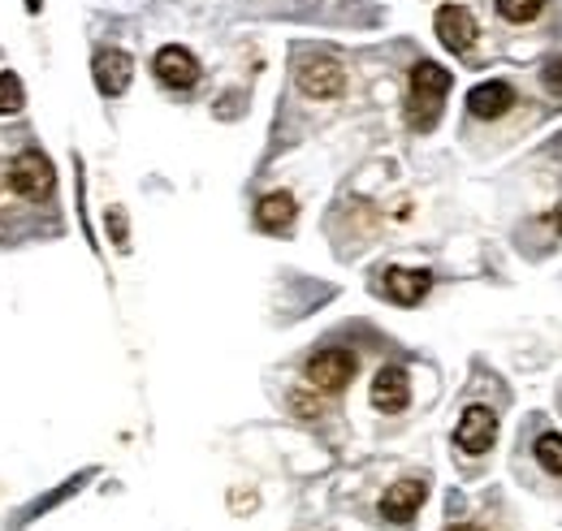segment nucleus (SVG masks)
Here are the masks:
<instances>
[{"mask_svg":"<svg viewBox=\"0 0 562 531\" xmlns=\"http://www.w3.org/2000/svg\"><path fill=\"white\" fill-rule=\"evenodd\" d=\"M432 26H437V39L450 48V53H472V44H476V18H472V9H463V4H441L437 9V18H432Z\"/></svg>","mask_w":562,"mask_h":531,"instance_id":"obj_4","label":"nucleus"},{"mask_svg":"<svg viewBox=\"0 0 562 531\" xmlns=\"http://www.w3.org/2000/svg\"><path fill=\"white\" fill-rule=\"evenodd\" d=\"M424 497H428V484H424V479H398V484H390L385 497H381V519H390V523H412V519L420 515Z\"/></svg>","mask_w":562,"mask_h":531,"instance_id":"obj_8","label":"nucleus"},{"mask_svg":"<svg viewBox=\"0 0 562 531\" xmlns=\"http://www.w3.org/2000/svg\"><path fill=\"white\" fill-rule=\"evenodd\" d=\"M156 78L165 82V87H173V91H187V87H195L200 82V61H195V53H187L182 44H165L160 53H156Z\"/></svg>","mask_w":562,"mask_h":531,"instance_id":"obj_6","label":"nucleus"},{"mask_svg":"<svg viewBox=\"0 0 562 531\" xmlns=\"http://www.w3.org/2000/svg\"><path fill=\"white\" fill-rule=\"evenodd\" d=\"M541 4H546V0H497V13H502L506 22H532V18L541 13Z\"/></svg>","mask_w":562,"mask_h":531,"instance_id":"obj_15","label":"nucleus"},{"mask_svg":"<svg viewBox=\"0 0 562 531\" xmlns=\"http://www.w3.org/2000/svg\"><path fill=\"white\" fill-rule=\"evenodd\" d=\"M537 463L546 466L550 475H562V437H559V432L537 437Z\"/></svg>","mask_w":562,"mask_h":531,"instance_id":"obj_14","label":"nucleus"},{"mask_svg":"<svg viewBox=\"0 0 562 531\" xmlns=\"http://www.w3.org/2000/svg\"><path fill=\"white\" fill-rule=\"evenodd\" d=\"M541 78H546V87H550L554 95H562V57H559V61H550V66L541 69Z\"/></svg>","mask_w":562,"mask_h":531,"instance_id":"obj_17","label":"nucleus"},{"mask_svg":"<svg viewBox=\"0 0 562 531\" xmlns=\"http://www.w3.org/2000/svg\"><path fill=\"white\" fill-rule=\"evenodd\" d=\"M131 74H135V61H131V53L104 48V53L95 57V87H100L104 95H122V91L131 87Z\"/></svg>","mask_w":562,"mask_h":531,"instance_id":"obj_11","label":"nucleus"},{"mask_svg":"<svg viewBox=\"0 0 562 531\" xmlns=\"http://www.w3.org/2000/svg\"><path fill=\"white\" fill-rule=\"evenodd\" d=\"M428 285H432V276H428L424 268H390V272H385V294H390L394 303H403V307L424 303Z\"/></svg>","mask_w":562,"mask_h":531,"instance_id":"obj_12","label":"nucleus"},{"mask_svg":"<svg viewBox=\"0 0 562 531\" xmlns=\"http://www.w3.org/2000/svg\"><path fill=\"white\" fill-rule=\"evenodd\" d=\"M493 441H497V415L490 406H468L459 428H454V445L463 454H490Z\"/></svg>","mask_w":562,"mask_h":531,"instance_id":"obj_5","label":"nucleus"},{"mask_svg":"<svg viewBox=\"0 0 562 531\" xmlns=\"http://www.w3.org/2000/svg\"><path fill=\"white\" fill-rule=\"evenodd\" d=\"M450 531H481V528H450Z\"/></svg>","mask_w":562,"mask_h":531,"instance_id":"obj_20","label":"nucleus"},{"mask_svg":"<svg viewBox=\"0 0 562 531\" xmlns=\"http://www.w3.org/2000/svg\"><path fill=\"white\" fill-rule=\"evenodd\" d=\"M22 100H26L22 82H18L13 74H0V117H4V113H18V109H22Z\"/></svg>","mask_w":562,"mask_h":531,"instance_id":"obj_16","label":"nucleus"},{"mask_svg":"<svg viewBox=\"0 0 562 531\" xmlns=\"http://www.w3.org/2000/svg\"><path fill=\"white\" fill-rule=\"evenodd\" d=\"M109 229H113L117 247H126V225H122V216H117V212H109Z\"/></svg>","mask_w":562,"mask_h":531,"instance_id":"obj_18","label":"nucleus"},{"mask_svg":"<svg viewBox=\"0 0 562 531\" xmlns=\"http://www.w3.org/2000/svg\"><path fill=\"white\" fill-rule=\"evenodd\" d=\"M550 221H554V229H559V234H562V203H559V207H554V212H550Z\"/></svg>","mask_w":562,"mask_h":531,"instance_id":"obj_19","label":"nucleus"},{"mask_svg":"<svg viewBox=\"0 0 562 531\" xmlns=\"http://www.w3.org/2000/svg\"><path fill=\"white\" fill-rule=\"evenodd\" d=\"M299 91L312 95V100H338L347 91V74H342L338 61L316 57V61H307V66L299 69Z\"/></svg>","mask_w":562,"mask_h":531,"instance_id":"obj_7","label":"nucleus"},{"mask_svg":"<svg viewBox=\"0 0 562 531\" xmlns=\"http://www.w3.org/2000/svg\"><path fill=\"white\" fill-rule=\"evenodd\" d=\"M355 354L351 350H338V346H329V350H316L312 359H307V381L321 389V394H338V389H347L355 381Z\"/></svg>","mask_w":562,"mask_h":531,"instance_id":"obj_3","label":"nucleus"},{"mask_svg":"<svg viewBox=\"0 0 562 531\" xmlns=\"http://www.w3.org/2000/svg\"><path fill=\"white\" fill-rule=\"evenodd\" d=\"M450 91V69L420 61L412 69V104H407V126L412 131H432L441 117V100Z\"/></svg>","mask_w":562,"mask_h":531,"instance_id":"obj_1","label":"nucleus"},{"mask_svg":"<svg viewBox=\"0 0 562 531\" xmlns=\"http://www.w3.org/2000/svg\"><path fill=\"white\" fill-rule=\"evenodd\" d=\"M9 187H13L22 200H48L53 187H57V173H53L48 156H40V151H22V156L9 165Z\"/></svg>","mask_w":562,"mask_h":531,"instance_id":"obj_2","label":"nucleus"},{"mask_svg":"<svg viewBox=\"0 0 562 531\" xmlns=\"http://www.w3.org/2000/svg\"><path fill=\"white\" fill-rule=\"evenodd\" d=\"M294 216H299V207H294L290 191H273V195H265V200L256 203V225L265 234H285L294 225Z\"/></svg>","mask_w":562,"mask_h":531,"instance_id":"obj_13","label":"nucleus"},{"mask_svg":"<svg viewBox=\"0 0 562 531\" xmlns=\"http://www.w3.org/2000/svg\"><path fill=\"white\" fill-rule=\"evenodd\" d=\"M510 104H515V87L502 82V78H490V82H481V87L468 91V109H472V117H481V122H493V117L510 113Z\"/></svg>","mask_w":562,"mask_h":531,"instance_id":"obj_9","label":"nucleus"},{"mask_svg":"<svg viewBox=\"0 0 562 531\" xmlns=\"http://www.w3.org/2000/svg\"><path fill=\"white\" fill-rule=\"evenodd\" d=\"M412 402V381L403 368H381L376 381H372V406L385 410V415H398L403 406Z\"/></svg>","mask_w":562,"mask_h":531,"instance_id":"obj_10","label":"nucleus"}]
</instances>
